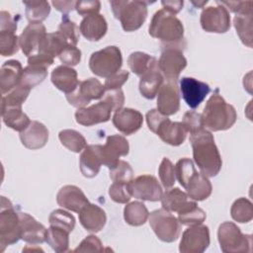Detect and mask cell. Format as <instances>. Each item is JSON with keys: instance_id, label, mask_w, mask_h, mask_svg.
I'll return each mask as SVG.
<instances>
[{"instance_id": "11a10c76", "label": "cell", "mask_w": 253, "mask_h": 253, "mask_svg": "<svg viewBox=\"0 0 253 253\" xmlns=\"http://www.w3.org/2000/svg\"><path fill=\"white\" fill-rule=\"evenodd\" d=\"M101 9V2L98 0H88V1H76L75 10L81 16H90L94 14H99Z\"/></svg>"}, {"instance_id": "4dcf8cb0", "label": "cell", "mask_w": 253, "mask_h": 253, "mask_svg": "<svg viewBox=\"0 0 253 253\" xmlns=\"http://www.w3.org/2000/svg\"><path fill=\"white\" fill-rule=\"evenodd\" d=\"M3 123L10 128L22 131L31 123L29 117L23 112L22 106H1Z\"/></svg>"}, {"instance_id": "d4e9b609", "label": "cell", "mask_w": 253, "mask_h": 253, "mask_svg": "<svg viewBox=\"0 0 253 253\" xmlns=\"http://www.w3.org/2000/svg\"><path fill=\"white\" fill-rule=\"evenodd\" d=\"M23 67L19 60L10 59L5 61L0 69V87L3 95L7 94L21 83Z\"/></svg>"}, {"instance_id": "f546056e", "label": "cell", "mask_w": 253, "mask_h": 253, "mask_svg": "<svg viewBox=\"0 0 253 253\" xmlns=\"http://www.w3.org/2000/svg\"><path fill=\"white\" fill-rule=\"evenodd\" d=\"M187 195L194 201H204L208 199L212 191V186L205 175L195 172L185 185Z\"/></svg>"}, {"instance_id": "9f6ffc18", "label": "cell", "mask_w": 253, "mask_h": 253, "mask_svg": "<svg viewBox=\"0 0 253 253\" xmlns=\"http://www.w3.org/2000/svg\"><path fill=\"white\" fill-rule=\"evenodd\" d=\"M219 4L236 14L253 13L252 1H217Z\"/></svg>"}, {"instance_id": "ab89813d", "label": "cell", "mask_w": 253, "mask_h": 253, "mask_svg": "<svg viewBox=\"0 0 253 253\" xmlns=\"http://www.w3.org/2000/svg\"><path fill=\"white\" fill-rule=\"evenodd\" d=\"M47 76V68L39 66V65H32L28 64L23 69L21 83L22 85L32 89L42 83L45 77Z\"/></svg>"}, {"instance_id": "db71d44e", "label": "cell", "mask_w": 253, "mask_h": 253, "mask_svg": "<svg viewBox=\"0 0 253 253\" xmlns=\"http://www.w3.org/2000/svg\"><path fill=\"white\" fill-rule=\"evenodd\" d=\"M104 250L101 240L95 235L85 237L73 252H102Z\"/></svg>"}, {"instance_id": "30bf717a", "label": "cell", "mask_w": 253, "mask_h": 253, "mask_svg": "<svg viewBox=\"0 0 253 253\" xmlns=\"http://www.w3.org/2000/svg\"><path fill=\"white\" fill-rule=\"evenodd\" d=\"M215 3L217 6H209L202 11L200 23L208 33L223 34L230 29V15L224 6L217 1Z\"/></svg>"}, {"instance_id": "ffe728a7", "label": "cell", "mask_w": 253, "mask_h": 253, "mask_svg": "<svg viewBox=\"0 0 253 253\" xmlns=\"http://www.w3.org/2000/svg\"><path fill=\"white\" fill-rule=\"evenodd\" d=\"M21 239L30 244H41L45 241L47 229L27 212H19Z\"/></svg>"}, {"instance_id": "91938a15", "label": "cell", "mask_w": 253, "mask_h": 253, "mask_svg": "<svg viewBox=\"0 0 253 253\" xmlns=\"http://www.w3.org/2000/svg\"><path fill=\"white\" fill-rule=\"evenodd\" d=\"M18 21L9 12H0V31H11L15 32L18 28Z\"/></svg>"}, {"instance_id": "60d3db41", "label": "cell", "mask_w": 253, "mask_h": 253, "mask_svg": "<svg viewBox=\"0 0 253 253\" xmlns=\"http://www.w3.org/2000/svg\"><path fill=\"white\" fill-rule=\"evenodd\" d=\"M231 217L237 222H249L253 218L252 203L246 198H239L235 200L230 209Z\"/></svg>"}, {"instance_id": "6da1fadb", "label": "cell", "mask_w": 253, "mask_h": 253, "mask_svg": "<svg viewBox=\"0 0 253 253\" xmlns=\"http://www.w3.org/2000/svg\"><path fill=\"white\" fill-rule=\"evenodd\" d=\"M194 161L206 177L216 176L222 166V160L213 135L206 128L190 133Z\"/></svg>"}, {"instance_id": "cb8c5ba5", "label": "cell", "mask_w": 253, "mask_h": 253, "mask_svg": "<svg viewBox=\"0 0 253 253\" xmlns=\"http://www.w3.org/2000/svg\"><path fill=\"white\" fill-rule=\"evenodd\" d=\"M78 215L81 225L90 232H99L107 221L105 211L95 204H87L78 212Z\"/></svg>"}, {"instance_id": "74e56055", "label": "cell", "mask_w": 253, "mask_h": 253, "mask_svg": "<svg viewBox=\"0 0 253 253\" xmlns=\"http://www.w3.org/2000/svg\"><path fill=\"white\" fill-rule=\"evenodd\" d=\"M26 6V17L30 23H42L50 13L49 3L46 1H23Z\"/></svg>"}, {"instance_id": "f907efd6", "label": "cell", "mask_w": 253, "mask_h": 253, "mask_svg": "<svg viewBox=\"0 0 253 253\" xmlns=\"http://www.w3.org/2000/svg\"><path fill=\"white\" fill-rule=\"evenodd\" d=\"M59 60L66 66L77 65L81 60V50L73 44H69L58 55Z\"/></svg>"}, {"instance_id": "1f68e13d", "label": "cell", "mask_w": 253, "mask_h": 253, "mask_svg": "<svg viewBox=\"0 0 253 253\" xmlns=\"http://www.w3.org/2000/svg\"><path fill=\"white\" fill-rule=\"evenodd\" d=\"M163 84V75L158 67H155L142 76L139 80V92L146 99H154Z\"/></svg>"}, {"instance_id": "4316f807", "label": "cell", "mask_w": 253, "mask_h": 253, "mask_svg": "<svg viewBox=\"0 0 253 253\" xmlns=\"http://www.w3.org/2000/svg\"><path fill=\"white\" fill-rule=\"evenodd\" d=\"M79 30L85 39L91 42H97L106 35L108 25L103 15L94 14L82 19L79 25Z\"/></svg>"}, {"instance_id": "836d02e7", "label": "cell", "mask_w": 253, "mask_h": 253, "mask_svg": "<svg viewBox=\"0 0 253 253\" xmlns=\"http://www.w3.org/2000/svg\"><path fill=\"white\" fill-rule=\"evenodd\" d=\"M71 44L58 31L46 34L43 38L39 52L49 54L53 58L58 56L62 50Z\"/></svg>"}, {"instance_id": "6f0895ef", "label": "cell", "mask_w": 253, "mask_h": 253, "mask_svg": "<svg viewBox=\"0 0 253 253\" xmlns=\"http://www.w3.org/2000/svg\"><path fill=\"white\" fill-rule=\"evenodd\" d=\"M129 73L126 70H121L117 73L111 75L110 77L106 78L105 80V89L106 90H113V89H120L128 79Z\"/></svg>"}, {"instance_id": "603a6c76", "label": "cell", "mask_w": 253, "mask_h": 253, "mask_svg": "<svg viewBox=\"0 0 253 253\" xmlns=\"http://www.w3.org/2000/svg\"><path fill=\"white\" fill-rule=\"evenodd\" d=\"M103 164L100 144L87 145L80 154L79 166L84 177L93 178L98 175Z\"/></svg>"}, {"instance_id": "c3c4849f", "label": "cell", "mask_w": 253, "mask_h": 253, "mask_svg": "<svg viewBox=\"0 0 253 253\" xmlns=\"http://www.w3.org/2000/svg\"><path fill=\"white\" fill-rule=\"evenodd\" d=\"M158 175L165 189H170L171 187L174 186L176 181L175 166L168 158L164 157L162 159L158 168Z\"/></svg>"}, {"instance_id": "7402d4cb", "label": "cell", "mask_w": 253, "mask_h": 253, "mask_svg": "<svg viewBox=\"0 0 253 253\" xmlns=\"http://www.w3.org/2000/svg\"><path fill=\"white\" fill-rule=\"evenodd\" d=\"M20 139L27 148L32 150L40 149L47 142L48 130L43 124L32 121L24 130L20 131Z\"/></svg>"}, {"instance_id": "9c48e42d", "label": "cell", "mask_w": 253, "mask_h": 253, "mask_svg": "<svg viewBox=\"0 0 253 253\" xmlns=\"http://www.w3.org/2000/svg\"><path fill=\"white\" fill-rule=\"evenodd\" d=\"M158 60V68L167 81L176 82L181 71L187 66V59L183 54L185 48L180 46H162Z\"/></svg>"}, {"instance_id": "f1b7e54d", "label": "cell", "mask_w": 253, "mask_h": 253, "mask_svg": "<svg viewBox=\"0 0 253 253\" xmlns=\"http://www.w3.org/2000/svg\"><path fill=\"white\" fill-rule=\"evenodd\" d=\"M52 84L65 94L72 93L79 85L77 72L74 68L66 65H59L55 67L50 76Z\"/></svg>"}, {"instance_id": "e0dca14e", "label": "cell", "mask_w": 253, "mask_h": 253, "mask_svg": "<svg viewBox=\"0 0 253 253\" xmlns=\"http://www.w3.org/2000/svg\"><path fill=\"white\" fill-rule=\"evenodd\" d=\"M45 35L46 30L42 23H30L19 37L23 53L28 57L37 54Z\"/></svg>"}, {"instance_id": "681fc988", "label": "cell", "mask_w": 253, "mask_h": 253, "mask_svg": "<svg viewBox=\"0 0 253 253\" xmlns=\"http://www.w3.org/2000/svg\"><path fill=\"white\" fill-rule=\"evenodd\" d=\"M109 196L114 202L119 204H126L131 197L127 183L123 182H114L109 188Z\"/></svg>"}, {"instance_id": "ee69618b", "label": "cell", "mask_w": 253, "mask_h": 253, "mask_svg": "<svg viewBox=\"0 0 253 253\" xmlns=\"http://www.w3.org/2000/svg\"><path fill=\"white\" fill-rule=\"evenodd\" d=\"M206 217H207L206 212L202 209H200L197 205L178 213L179 222L188 226L202 224L205 221Z\"/></svg>"}, {"instance_id": "be15d7a7", "label": "cell", "mask_w": 253, "mask_h": 253, "mask_svg": "<svg viewBox=\"0 0 253 253\" xmlns=\"http://www.w3.org/2000/svg\"><path fill=\"white\" fill-rule=\"evenodd\" d=\"M161 4L163 6V9L171 14H177L179 13L184 5L183 1H161Z\"/></svg>"}, {"instance_id": "d6a6232c", "label": "cell", "mask_w": 253, "mask_h": 253, "mask_svg": "<svg viewBox=\"0 0 253 253\" xmlns=\"http://www.w3.org/2000/svg\"><path fill=\"white\" fill-rule=\"evenodd\" d=\"M127 64L129 69L139 77L147 71L158 67L157 59L142 51L131 52L127 58Z\"/></svg>"}, {"instance_id": "44dd1931", "label": "cell", "mask_w": 253, "mask_h": 253, "mask_svg": "<svg viewBox=\"0 0 253 253\" xmlns=\"http://www.w3.org/2000/svg\"><path fill=\"white\" fill-rule=\"evenodd\" d=\"M57 204L74 212H79L89 201L82 190L74 185L63 186L56 195Z\"/></svg>"}, {"instance_id": "8d00e7d4", "label": "cell", "mask_w": 253, "mask_h": 253, "mask_svg": "<svg viewBox=\"0 0 253 253\" xmlns=\"http://www.w3.org/2000/svg\"><path fill=\"white\" fill-rule=\"evenodd\" d=\"M45 241L55 252H66L69 248V232L63 228L50 225L46 231Z\"/></svg>"}, {"instance_id": "83f0119b", "label": "cell", "mask_w": 253, "mask_h": 253, "mask_svg": "<svg viewBox=\"0 0 253 253\" xmlns=\"http://www.w3.org/2000/svg\"><path fill=\"white\" fill-rule=\"evenodd\" d=\"M155 133L162 141L173 146L182 144L187 136V130L182 122H172L168 118L160 124Z\"/></svg>"}, {"instance_id": "d6986e66", "label": "cell", "mask_w": 253, "mask_h": 253, "mask_svg": "<svg viewBox=\"0 0 253 253\" xmlns=\"http://www.w3.org/2000/svg\"><path fill=\"white\" fill-rule=\"evenodd\" d=\"M112 121L113 125L119 131L126 135H130L141 127L143 116L137 110L122 108L115 112Z\"/></svg>"}, {"instance_id": "bcb514c9", "label": "cell", "mask_w": 253, "mask_h": 253, "mask_svg": "<svg viewBox=\"0 0 253 253\" xmlns=\"http://www.w3.org/2000/svg\"><path fill=\"white\" fill-rule=\"evenodd\" d=\"M79 31L78 26L69 19L68 15H62L58 32L73 45H76L79 42Z\"/></svg>"}, {"instance_id": "4fadbf2b", "label": "cell", "mask_w": 253, "mask_h": 253, "mask_svg": "<svg viewBox=\"0 0 253 253\" xmlns=\"http://www.w3.org/2000/svg\"><path fill=\"white\" fill-rule=\"evenodd\" d=\"M132 197L148 202L161 200L162 188L157 179L152 175H140L127 183Z\"/></svg>"}, {"instance_id": "f35d334b", "label": "cell", "mask_w": 253, "mask_h": 253, "mask_svg": "<svg viewBox=\"0 0 253 253\" xmlns=\"http://www.w3.org/2000/svg\"><path fill=\"white\" fill-rule=\"evenodd\" d=\"M58 138L63 146L76 153L82 151L87 146L85 137L75 129L60 130L58 133Z\"/></svg>"}, {"instance_id": "e7e4bbea", "label": "cell", "mask_w": 253, "mask_h": 253, "mask_svg": "<svg viewBox=\"0 0 253 253\" xmlns=\"http://www.w3.org/2000/svg\"><path fill=\"white\" fill-rule=\"evenodd\" d=\"M191 3L195 6V7H197V8H200V7H203L204 5H206L207 3H208V0H205V1H201V2H195V1H191Z\"/></svg>"}, {"instance_id": "680465c9", "label": "cell", "mask_w": 253, "mask_h": 253, "mask_svg": "<svg viewBox=\"0 0 253 253\" xmlns=\"http://www.w3.org/2000/svg\"><path fill=\"white\" fill-rule=\"evenodd\" d=\"M146 123H147V126L149 127V129L152 131V132H156L158 126H160V124L167 119V116H164L162 115L160 112H158V110L156 109H151L149 110L147 113H146Z\"/></svg>"}, {"instance_id": "7a4b0ae2", "label": "cell", "mask_w": 253, "mask_h": 253, "mask_svg": "<svg viewBox=\"0 0 253 253\" xmlns=\"http://www.w3.org/2000/svg\"><path fill=\"white\" fill-rule=\"evenodd\" d=\"M149 35L161 41V46H187L184 39V26L174 15L164 9L158 10L152 16L148 28Z\"/></svg>"}, {"instance_id": "9a60e30c", "label": "cell", "mask_w": 253, "mask_h": 253, "mask_svg": "<svg viewBox=\"0 0 253 253\" xmlns=\"http://www.w3.org/2000/svg\"><path fill=\"white\" fill-rule=\"evenodd\" d=\"M128 151L129 145L126 137L119 134L109 135L106 139V143L101 145L103 164L111 169L119 162L120 157L127 155Z\"/></svg>"}, {"instance_id": "ba28073f", "label": "cell", "mask_w": 253, "mask_h": 253, "mask_svg": "<svg viewBox=\"0 0 253 253\" xmlns=\"http://www.w3.org/2000/svg\"><path fill=\"white\" fill-rule=\"evenodd\" d=\"M149 225L161 241L173 242L178 239L181 226L177 217L164 208L153 211L148 216Z\"/></svg>"}, {"instance_id": "484cf974", "label": "cell", "mask_w": 253, "mask_h": 253, "mask_svg": "<svg viewBox=\"0 0 253 253\" xmlns=\"http://www.w3.org/2000/svg\"><path fill=\"white\" fill-rule=\"evenodd\" d=\"M161 204L165 210L178 213L197 205L196 201L192 200L187 193L179 188L166 189L165 193L162 194Z\"/></svg>"}, {"instance_id": "5bb4252c", "label": "cell", "mask_w": 253, "mask_h": 253, "mask_svg": "<svg viewBox=\"0 0 253 253\" xmlns=\"http://www.w3.org/2000/svg\"><path fill=\"white\" fill-rule=\"evenodd\" d=\"M180 91L186 104L196 109L211 92V87L206 82L193 77H182L180 80Z\"/></svg>"}, {"instance_id": "d590c367", "label": "cell", "mask_w": 253, "mask_h": 253, "mask_svg": "<svg viewBox=\"0 0 253 253\" xmlns=\"http://www.w3.org/2000/svg\"><path fill=\"white\" fill-rule=\"evenodd\" d=\"M149 212L145 205L141 202H131L124 209V218L126 223L132 226H139L145 223Z\"/></svg>"}, {"instance_id": "2e32d148", "label": "cell", "mask_w": 253, "mask_h": 253, "mask_svg": "<svg viewBox=\"0 0 253 253\" xmlns=\"http://www.w3.org/2000/svg\"><path fill=\"white\" fill-rule=\"evenodd\" d=\"M112 111L110 105L101 99V101L89 107L79 108L75 112V119L79 125L90 126L108 122L111 119Z\"/></svg>"}, {"instance_id": "52a82bcc", "label": "cell", "mask_w": 253, "mask_h": 253, "mask_svg": "<svg viewBox=\"0 0 253 253\" xmlns=\"http://www.w3.org/2000/svg\"><path fill=\"white\" fill-rule=\"evenodd\" d=\"M123 64L121 49L116 45H109L95 51L89 58L90 70L99 77L108 78L117 73Z\"/></svg>"}, {"instance_id": "3957f363", "label": "cell", "mask_w": 253, "mask_h": 253, "mask_svg": "<svg viewBox=\"0 0 253 253\" xmlns=\"http://www.w3.org/2000/svg\"><path fill=\"white\" fill-rule=\"evenodd\" d=\"M201 115L204 126L212 131L230 128L237 119L235 108L226 103L224 98L218 93L211 96Z\"/></svg>"}, {"instance_id": "277c9868", "label": "cell", "mask_w": 253, "mask_h": 253, "mask_svg": "<svg viewBox=\"0 0 253 253\" xmlns=\"http://www.w3.org/2000/svg\"><path fill=\"white\" fill-rule=\"evenodd\" d=\"M147 2L129 0H111L113 14L118 19L126 32L138 30L147 17Z\"/></svg>"}, {"instance_id": "7bdbcfd3", "label": "cell", "mask_w": 253, "mask_h": 253, "mask_svg": "<svg viewBox=\"0 0 253 253\" xmlns=\"http://www.w3.org/2000/svg\"><path fill=\"white\" fill-rule=\"evenodd\" d=\"M48 222L52 226H57L60 228L65 229L69 233L74 229L75 227V218L74 216L69 213L68 211L57 209L50 212L48 216Z\"/></svg>"}, {"instance_id": "7dc6e473", "label": "cell", "mask_w": 253, "mask_h": 253, "mask_svg": "<svg viewBox=\"0 0 253 253\" xmlns=\"http://www.w3.org/2000/svg\"><path fill=\"white\" fill-rule=\"evenodd\" d=\"M110 178L113 182L128 183L133 179L132 168L126 161L119 160V162L110 169Z\"/></svg>"}, {"instance_id": "ac0fdd59", "label": "cell", "mask_w": 253, "mask_h": 253, "mask_svg": "<svg viewBox=\"0 0 253 253\" xmlns=\"http://www.w3.org/2000/svg\"><path fill=\"white\" fill-rule=\"evenodd\" d=\"M180 109V94L176 82L163 83L157 93V110L164 116L176 114Z\"/></svg>"}, {"instance_id": "f5cc1de1", "label": "cell", "mask_w": 253, "mask_h": 253, "mask_svg": "<svg viewBox=\"0 0 253 253\" xmlns=\"http://www.w3.org/2000/svg\"><path fill=\"white\" fill-rule=\"evenodd\" d=\"M103 101L108 103L113 111H118L123 108L125 104V95L123 90L120 89H113L107 90L102 98Z\"/></svg>"}, {"instance_id": "f6af8a7d", "label": "cell", "mask_w": 253, "mask_h": 253, "mask_svg": "<svg viewBox=\"0 0 253 253\" xmlns=\"http://www.w3.org/2000/svg\"><path fill=\"white\" fill-rule=\"evenodd\" d=\"M30 92V88L20 84L7 94L3 95L1 106H22L27 100Z\"/></svg>"}, {"instance_id": "8992f818", "label": "cell", "mask_w": 253, "mask_h": 253, "mask_svg": "<svg viewBox=\"0 0 253 253\" xmlns=\"http://www.w3.org/2000/svg\"><path fill=\"white\" fill-rule=\"evenodd\" d=\"M217 239L220 249L224 253L251 251L252 236L250 234H243L240 228L234 222H222L218 226Z\"/></svg>"}, {"instance_id": "7c38bea8", "label": "cell", "mask_w": 253, "mask_h": 253, "mask_svg": "<svg viewBox=\"0 0 253 253\" xmlns=\"http://www.w3.org/2000/svg\"><path fill=\"white\" fill-rule=\"evenodd\" d=\"M210 241V230L207 225H191L182 234L179 251L181 253H203L209 247Z\"/></svg>"}, {"instance_id": "e575fe53", "label": "cell", "mask_w": 253, "mask_h": 253, "mask_svg": "<svg viewBox=\"0 0 253 253\" xmlns=\"http://www.w3.org/2000/svg\"><path fill=\"white\" fill-rule=\"evenodd\" d=\"M252 24H253V13L236 14L233 19V25L236 33L241 40L242 43L248 47H252L253 36H252Z\"/></svg>"}, {"instance_id": "8fae6325", "label": "cell", "mask_w": 253, "mask_h": 253, "mask_svg": "<svg viewBox=\"0 0 253 253\" xmlns=\"http://www.w3.org/2000/svg\"><path fill=\"white\" fill-rule=\"evenodd\" d=\"M106 92L105 86L96 78H88L79 83L70 94H66L68 103L76 108H83L92 100L102 99Z\"/></svg>"}, {"instance_id": "6125c7cd", "label": "cell", "mask_w": 253, "mask_h": 253, "mask_svg": "<svg viewBox=\"0 0 253 253\" xmlns=\"http://www.w3.org/2000/svg\"><path fill=\"white\" fill-rule=\"evenodd\" d=\"M52 6L59 12H61L63 15H67L70 11L75 9L76 1L73 0H67V1H52Z\"/></svg>"}, {"instance_id": "b9f144b4", "label": "cell", "mask_w": 253, "mask_h": 253, "mask_svg": "<svg viewBox=\"0 0 253 253\" xmlns=\"http://www.w3.org/2000/svg\"><path fill=\"white\" fill-rule=\"evenodd\" d=\"M20 40L15 32L0 31V53L2 56H10L18 52Z\"/></svg>"}, {"instance_id": "816d5d0a", "label": "cell", "mask_w": 253, "mask_h": 253, "mask_svg": "<svg viewBox=\"0 0 253 253\" xmlns=\"http://www.w3.org/2000/svg\"><path fill=\"white\" fill-rule=\"evenodd\" d=\"M182 124L185 126L187 132H190V133H193V132L204 127L203 121H202V115L195 111L186 112L184 114Z\"/></svg>"}, {"instance_id": "5b68a950", "label": "cell", "mask_w": 253, "mask_h": 253, "mask_svg": "<svg viewBox=\"0 0 253 253\" xmlns=\"http://www.w3.org/2000/svg\"><path fill=\"white\" fill-rule=\"evenodd\" d=\"M21 239L20 215L12 203L5 197H1L0 210V246L4 251L8 245L15 244Z\"/></svg>"}, {"instance_id": "94428289", "label": "cell", "mask_w": 253, "mask_h": 253, "mask_svg": "<svg viewBox=\"0 0 253 253\" xmlns=\"http://www.w3.org/2000/svg\"><path fill=\"white\" fill-rule=\"evenodd\" d=\"M54 61V58L49 54L43 52H38L30 57H28V64L32 65H39L45 68H48Z\"/></svg>"}]
</instances>
